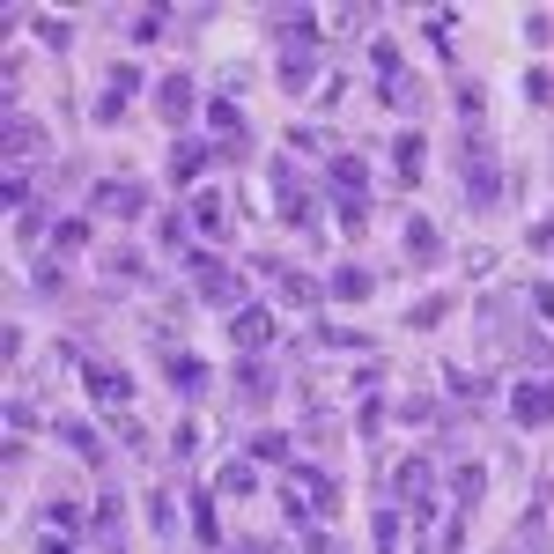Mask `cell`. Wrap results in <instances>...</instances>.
Here are the masks:
<instances>
[{
  "label": "cell",
  "mask_w": 554,
  "mask_h": 554,
  "mask_svg": "<svg viewBox=\"0 0 554 554\" xmlns=\"http://www.w3.org/2000/svg\"><path fill=\"white\" fill-rule=\"evenodd\" d=\"M532 311H540V326H554V281H540V289H532Z\"/></svg>",
  "instance_id": "obj_38"
},
{
  "label": "cell",
  "mask_w": 554,
  "mask_h": 554,
  "mask_svg": "<svg viewBox=\"0 0 554 554\" xmlns=\"http://www.w3.org/2000/svg\"><path fill=\"white\" fill-rule=\"evenodd\" d=\"M259 488V458H237V466H222V495H252Z\"/></svg>",
  "instance_id": "obj_25"
},
{
  "label": "cell",
  "mask_w": 554,
  "mask_h": 554,
  "mask_svg": "<svg viewBox=\"0 0 554 554\" xmlns=\"http://www.w3.org/2000/svg\"><path fill=\"white\" fill-rule=\"evenodd\" d=\"M281 518H289V525H311V495H303L296 481L281 488Z\"/></svg>",
  "instance_id": "obj_32"
},
{
  "label": "cell",
  "mask_w": 554,
  "mask_h": 554,
  "mask_svg": "<svg viewBox=\"0 0 554 554\" xmlns=\"http://www.w3.org/2000/svg\"><path fill=\"white\" fill-rule=\"evenodd\" d=\"M503 200V178H495V163H488V133H466V207H488Z\"/></svg>",
  "instance_id": "obj_1"
},
{
  "label": "cell",
  "mask_w": 554,
  "mask_h": 554,
  "mask_svg": "<svg viewBox=\"0 0 554 554\" xmlns=\"http://www.w3.org/2000/svg\"><path fill=\"white\" fill-rule=\"evenodd\" d=\"M185 510H193V532H200V547H222V532H215V495H193V503H185Z\"/></svg>",
  "instance_id": "obj_24"
},
{
  "label": "cell",
  "mask_w": 554,
  "mask_h": 554,
  "mask_svg": "<svg viewBox=\"0 0 554 554\" xmlns=\"http://www.w3.org/2000/svg\"><path fill=\"white\" fill-rule=\"evenodd\" d=\"M163 23H170L163 8H133V15H126V37H133V45H156V37H163Z\"/></svg>",
  "instance_id": "obj_21"
},
{
  "label": "cell",
  "mask_w": 554,
  "mask_h": 554,
  "mask_svg": "<svg viewBox=\"0 0 554 554\" xmlns=\"http://www.w3.org/2000/svg\"><path fill=\"white\" fill-rule=\"evenodd\" d=\"M60 444L82 451V458H104V444H97V429H89V422H60Z\"/></svg>",
  "instance_id": "obj_27"
},
{
  "label": "cell",
  "mask_w": 554,
  "mask_h": 554,
  "mask_svg": "<svg viewBox=\"0 0 554 554\" xmlns=\"http://www.w3.org/2000/svg\"><path fill=\"white\" fill-rule=\"evenodd\" d=\"M370 67L385 74V82H399V74H407V67H399V45H392V37H377V45H370Z\"/></svg>",
  "instance_id": "obj_31"
},
{
  "label": "cell",
  "mask_w": 554,
  "mask_h": 554,
  "mask_svg": "<svg viewBox=\"0 0 554 554\" xmlns=\"http://www.w3.org/2000/svg\"><path fill=\"white\" fill-rule=\"evenodd\" d=\"M82 244H89V222H82V215L52 229V252H60V259H67V252H82Z\"/></svg>",
  "instance_id": "obj_29"
},
{
  "label": "cell",
  "mask_w": 554,
  "mask_h": 554,
  "mask_svg": "<svg viewBox=\"0 0 554 554\" xmlns=\"http://www.w3.org/2000/svg\"><path fill=\"white\" fill-rule=\"evenodd\" d=\"M45 532H82V503H74V495H60V503L45 510Z\"/></svg>",
  "instance_id": "obj_28"
},
{
  "label": "cell",
  "mask_w": 554,
  "mask_h": 554,
  "mask_svg": "<svg viewBox=\"0 0 554 554\" xmlns=\"http://www.w3.org/2000/svg\"><path fill=\"white\" fill-rule=\"evenodd\" d=\"M170 392H178V399H200V392H207V362H200V355H170Z\"/></svg>",
  "instance_id": "obj_11"
},
{
  "label": "cell",
  "mask_w": 554,
  "mask_h": 554,
  "mask_svg": "<svg viewBox=\"0 0 554 554\" xmlns=\"http://www.w3.org/2000/svg\"><path fill=\"white\" fill-rule=\"evenodd\" d=\"M525 97H532V104H547V97H554V74H547V67H532V74H525Z\"/></svg>",
  "instance_id": "obj_36"
},
{
  "label": "cell",
  "mask_w": 554,
  "mask_h": 554,
  "mask_svg": "<svg viewBox=\"0 0 554 554\" xmlns=\"http://www.w3.org/2000/svg\"><path fill=\"white\" fill-rule=\"evenodd\" d=\"M274 37H281L289 52H311V45H318V15H311V8H281V15H274Z\"/></svg>",
  "instance_id": "obj_8"
},
{
  "label": "cell",
  "mask_w": 554,
  "mask_h": 554,
  "mask_svg": "<svg viewBox=\"0 0 554 554\" xmlns=\"http://www.w3.org/2000/svg\"><path fill=\"white\" fill-rule=\"evenodd\" d=\"M326 289H333L340 303H362V296H370V266H333Z\"/></svg>",
  "instance_id": "obj_18"
},
{
  "label": "cell",
  "mask_w": 554,
  "mask_h": 554,
  "mask_svg": "<svg viewBox=\"0 0 554 554\" xmlns=\"http://www.w3.org/2000/svg\"><path fill=\"white\" fill-rule=\"evenodd\" d=\"M407 252H414V259H436V252H444V237H436V222H429V215H414V222H407Z\"/></svg>",
  "instance_id": "obj_23"
},
{
  "label": "cell",
  "mask_w": 554,
  "mask_h": 554,
  "mask_svg": "<svg viewBox=\"0 0 554 554\" xmlns=\"http://www.w3.org/2000/svg\"><path fill=\"white\" fill-rule=\"evenodd\" d=\"M229 333H237L244 355H259L266 340H274V311H266V303H237V311H229Z\"/></svg>",
  "instance_id": "obj_4"
},
{
  "label": "cell",
  "mask_w": 554,
  "mask_h": 554,
  "mask_svg": "<svg viewBox=\"0 0 554 554\" xmlns=\"http://www.w3.org/2000/svg\"><path fill=\"white\" fill-rule=\"evenodd\" d=\"M170 451L193 458V451H200V422H178V429H170Z\"/></svg>",
  "instance_id": "obj_35"
},
{
  "label": "cell",
  "mask_w": 554,
  "mask_h": 554,
  "mask_svg": "<svg viewBox=\"0 0 554 554\" xmlns=\"http://www.w3.org/2000/svg\"><path fill=\"white\" fill-rule=\"evenodd\" d=\"M207 126L222 133V148H229V156L244 148V119H237V104H229V97H215V104H207Z\"/></svg>",
  "instance_id": "obj_13"
},
{
  "label": "cell",
  "mask_w": 554,
  "mask_h": 554,
  "mask_svg": "<svg viewBox=\"0 0 554 554\" xmlns=\"http://www.w3.org/2000/svg\"><path fill=\"white\" fill-rule=\"evenodd\" d=\"M385 104H392V111H414V104H422V89H414V74H399V82H385Z\"/></svg>",
  "instance_id": "obj_33"
},
{
  "label": "cell",
  "mask_w": 554,
  "mask_h": 554,
  "mask_svg": "<svg viewBox=\"0 0 554 554\" xmlns=\"http://www.w3.org/2000/svg\"><path fill=\"white\" fill-rule=\"evenodd\" d=\"M510 422L518 429L554 422V377H518V385H510Z\"/></svg>",
  "instance_id": "obj_3"
},
{
  "label": "cell",
  "mask_w": 554,
  "mask_h": 554,
  "mask_svg": "<svg viewBox=\"0 0 554 554\" xmlns=\"http://www.w3.org/2000/svg\"><path fill=\"white\" fill-rule=\"evenodd\" d=\"M185 274H193V289H200V303H222V311H237V274H229L222 259H207V252H185Z\"/></svg>",
  "instance_id": "obj_2"
},
{
  "label": "cell",
  "mask_w": 554,
  "mask_h": 554,
  "mask_svg": "<svg viewBox=\"0 0 554 554\" xmlns=\"http://www.w3.org/2000/svg\"><path fill=\"white\" fill-rule=\"evenodd\" d=\"M200 170H207V141H178V156H170V178H178V185H193Z\"/></svg>",
  "instance_id": "obj_20"
},
{
  "label": "cell",
  "mask_w": 554,
  "mask_h": 554,
  "mask_svg": "<svg viewBox=\"0 0 554 554\" xmlns=\"http://www.w3.org/2000/svg\"><path fill=\"white\" fill-rule=\"evenodd\" d=\"M37 148H45V126H37V119H15V111H8V156L23 163V156H37Z\"/></svg>",
  "instance_id": "obj_16"
},
{
  "label": "cell",
  "mask_w": 554,
  "mask_h": 554,
  "mask_svg": "<svg viewBox=\"0 0 554 554\" xmlns=\"http://www.w3.org/2000/svg\"><path fill=\"white\" fill-rule=\"evenodd\" d=\"M237 392H244V399H266V392H274V370H266L259 355H244V362H237Z\"/></svg>",
  "instance_id": "obj_19"
},
{
  "label": "cell",
  "mask_w": 554,
  "mask_h": 554,
  "mask_svg": "<svg viewBox=\"0 0 554 554\" xmlns=\"http://www.w3.org/2000/svg\"><path fill=\"white\" fill-rule=\"evenodd\" d=\"M451 495H458V510H481V495H488V466H458V473H451Z\"/></svg>",
  "instance_id": "obj_15"
},
{
  "label": "cell",
  "mask_w": 554,
  "mask_h": 554,
  "mask_svg": "<svg viewBox=\"0 0 554 554\" xmlns=\"http://www.w3.org/2000/svg\"><path fill=\"white\" fill-rule=\"evenodd\" d=\"M392 163H399V178H407V185H422V163H429V141H422V133H399V141H392Z\"/></svg>",
  "instance_id": "obj_12"
},
{
  "label": "cell",
  "mask_w": 554,
  "mask_h": 554,
  "mask_svg": "<svg viewBox=\"0 0 554 554\" xmlns=\"http://www.w3.org/2000/svg\"><path fill=\"white\" fill-rule=\"evenodd\" d=\"M252 458H266V466H281V458H289V436H281V429H259V436H252Z\"/></svg>",
  "instance_id": "obj_30"
},
{
  "label": "cell",
  "mask_w": 554,
  "mask_h": 554,
  "mask_svg": "<svg viewBox=\"0 0 554 554\" xmlns=\"http://www.w3.org/2000/svg\"><path fill=\"white\" fill-rule=\"evenodd\" d=\"M444 385L458 399H495V377H473V370H444Z\"/></svg>",
  "instance_id": "obj_26"
},
{
  "label": "cell",
  "mask_w": 554,
  "mask_h": 554,
  "mask_svg": "<svg viewBox=\"0 0 554 554\" xmlns=\"http://www.w3.org/2000/svg\"><path fill=\"white\" fill-rule=\"evenodd\" d=\"M104 82H111V97H141V67H111Z\"/></svg>",
  "instance_id": "obj_34"
},
{
  "label": "cell",
  "mask_w": 554,
  "mask_h": 554,
  "mask_svg": "<svg viewBox=\"0 0 554 554\" xmlns=\"http://www.w3.org/2000/svg\"><path fill=\"white\" fill-rule=\"evenodd\" d=\"M429 488H436V466H429V458H399V466H392V495H407L422 518H429Z\"/></svg>",
  "instance_id": "obj_5"
},
{
  "label": "cell",
  "mask_w": 554,
  "mask_h": 554,
  "mask_svg": "<svg viewBox=\"0 0 554 554\" xmlns=\"http://www.w3.org/2000/svg\"><path fill=\"white\" fill-rule=\"evenodd\" d=\"M185 229H200V237H222V229H229L222 193H193V200H185Z\"/></svg>",
  "instance_id": "obj_9"
},
{
  "label": "cell",
  "mask_w": 554,
  "mask_h": 554,
  "mask_svg": "<svg viewBox=\"0 0 554 554\" xmlns=\"http://www.w3.org/2000/svg\"><path fill=\"white\" fill-rule=\"evenodd\" d=\"M156 111L170 126H185V119H193V82H185V74H163V82H156Z\"/></svg>",
  "instance_id": "obj_10"
},
{
  "label": "cell",
  "mask_w": 554,
  "mask_h": 554,
  "mask_svg": "<svg viewBox=\"0 0 554 554\" xmlns=\"http://www.w3.org/2000/svg\"><path fill=\"white\" fill-rule=\"evenodd\" d=\"M311 74H318L311 52H281V89H296V97H303V89H311Z\"/></svg>",
  "instance_id": "obj_22"
},
{
  "label": "cell",
  "mask_w": 554,
  "mask_h": 554,
  "mask_svg": "<svg viewBox=\"0 0 554 554\" xmlns=\"http://www.w3.org/2000/svg\"><path fill=\"white\" fill-rule=\"evenodd\" d=\"M37 554H74V540H67V532H45V540H37Z\"/></svg>",
  "instance_id": "obj_39"
},
{
  "label": "cell",
  "mask_w": 554,
  "mask_h": 554,
  "mask_svg": "<svg viewBox=\"0 0 554 554\" xmlns=\"http://www.w3.org/2000/svg\"><path fill=\"white\" fill-rule=\"evenodd\" d=\"M89 200H97L104 215H119V222H133V215L148 207V193H141V185H126V178H104V185H97Z\"/></svg>",
  "instance_id": "obj_7"
},
{
  "label": "cell",
  "mask_w": 554,
  "mask_h": 554,
  "mask_svg": "<svg viewBox=\"0 0 554 554\" xmlns=\"http://www.w3.org/2000/svg\"><path fill=\"white\" fill-rule=\"evenodd\" d=\"M104 281H111V289H133V281H148V259L141 252H111L104 259Z\"/></svg>",
  "instance_id": "obj_17"
},
{
  "label": "cell",
  "mask_w": 554,
  "mask_h": 554,
  "mask_svg": "<svg viewBox=\"0 0 554 554\" xmlns=\"http://www.w3.org/2000/svg\"><path fill=\"white\" fill-rule=\"evenodd\" d=\"M82 385H89V399H104V407H126L133 399L126 370H111V362H82Z\"/></svg>",
  "instance_id": "obj_6"
},
{
  "label": "cell",
  "mask_w": 554,
  "mask_h": 554,
  "mask_svg": "<svg viewBox=\"0 0 554 554\" xmlns=\"http://www.w3.org/2000/svg\"><path fill=\"white\" fill-rule=\"evenodd\" d=\"M8 429H15V436H30V429H37V414L23 407V399H8Z\"/></svg>",
  "instance_id": "obj_37"
},
{
  "label": "cell",
  "mask_w": 554,
  "mask_h": 554,
  "mask_svg": "<svg viewBox=\"0 0 554 554\" xmlns=\"http://www.w3.org/2000/svg\"><path fill=\"white\" fill-rule=\"evenodd\" d=\"M289 481L303 488V495H311V503H318V518H326V510L340 503V495H333V481H326V473H318V466H289Z\"/></svg>",
  "instance_id": "obj_14"
}]
</instances>
